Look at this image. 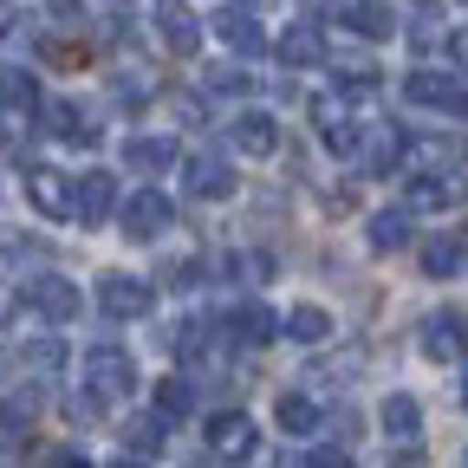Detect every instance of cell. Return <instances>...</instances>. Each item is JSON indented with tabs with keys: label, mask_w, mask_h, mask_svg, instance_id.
I'll return each mask as SVG.
<instances>
[{
	"label": "cell",
	"mask_w": 468,
	"mask_h": 468,
	"mask_svg": "<svg viewBox=\"0 0 468 468\" xmlns=\"http://www.w3.org/2000/svg\"><path fill=\"white\" fill-rule=\"evenodd\" d=\"M85 384L111 403V397H131L137 390V365H131V351L124 345H91L85 351Z\"/></svg>",
	"instance_id": "cell-1"
},
{
	"label": "cell",
	"mask_w": 468,
	"mask_h": 468,
	"mask_svg": "<svg viewBox=\"0 0 468 468\" xmlns=\"http://www.w3.org/2000/svg\"><path fill=\"white\" fill-rule=\"evenodd\" d=\"M20 306H33V313H39V319H52V325H66V319H79L85 292H79L72 280H58V273H39V280H27Z\"/></svg>",
	"instance_id": "cell-2"
},
{
	"label": "cell",
	"mask_w": 468,
	"mask_h": 468,
	"mask_svg": "<svg viewBox=\"0 0 468 468\" xmlns=\"http://www.w3.org/2000/svg\"><path fill=\"white\" fill-rule=\"evenodd\" d=\"M417 345H423V358H430V365H455V358H468V313H430Z\"/></svg>",
	"instance_id": "cell-3"
},
{
	"label": "cell",
	"mask_w": 468,
	"mask_h": 468,
	"mask_svg": "<svg viewBox=\"0 0 468 468\" xmlns=\"http://www.w3.org/2000/svg\"><path fill=\"white\" fill-rule=\"evenodd\" d=\"M208 449H215L221 462H241V455H254V449H261L254 417H248V410H215V417H208Z\"/></svg>",
	"instance_id": "cell-4"
},
{
	"label": "cell",
	"mask_w": 468,
	"mask_h": 468,
	"mask_svg": "<svg viewBox=\"0 0 468 468\" xmlns=\"http://www.w3.org/2000/svg\"><path fill=\"white\" fill-rule=\"evenodd\" d=\"M98 313L104 319H144L150 313V286L137 273H104L98 280Z\"/></svg>",
	"instance_id": "cell-5"
},
{
	"label": "cell",
	"mask_w": 468,
	"mask_h": 468,
	"mask_svg": "<svg viewBox=\"0 0 468 468\" xmlns=\"http://www.w3.org/2000/svg\"><path fill=\"white\" fill-rule=\"evenodd\" d=\"M111 208H117V176H104V169H85V176H72V221L98 228Z\"/></svg>",
	"instance_id": "cell-6"
},
{
	"label": "cell",
	"mask_w": 468,
	"mask_h": 468,
	"mask_svg": "<svg viewBox=\"0 0 468 468\" xmlns=\"http://www.w3.org/2000/svg\"><path fill=\"white\" fill-rule=\"evenodd\" d=\"M169 221H176V208H169L163 189H137L124 202V234L131 241H156V234H169Z\"/></svg>",
	"instance_id": "cell-7"
},
{
	"label": "cell",
	"mask_w": 468,
	"mask_h": 468,
	"mask_svg": "<svg viewBox=\"0 0 468 468\" xmlns=\"http://www.w3.org/2000/svg\"><path fill=\"white\" fill-rule=\"evenodd\" d=\"M403 98H410V104H430V111H462V117H468V91H462L449 72H410V79H403Z\"/></svg>",
	"instance_id": "cell-8"
},
{
	"label": "cell",
	"mask_w": 468,
	"mask_h": 468,
	"mask_svg": "<svg viewBox=\"0 0 468 468\" xmlns=\"http://www.w3.org/2000/svg\"><path fill=\"white\" fill-rule=\"evenodd\" d=\"M378 423H384V436L403 449V442H417V436H423V403L410 397V390H390V397L378 403Z\"/></svg>",
	"instance_id": "cell-9"
},
{
	"label": "cell",
	"mask_w": 468,
	"mask_h": 468,
	"mask_svg": "<svg viewBox=\"0 0 468 468\" xmlns=\"http://www.w3.org/2000/svg\"><path fill=\"white\" fill-rule=\"evenodd\" d=\"M27 196L46 221H72V183L58 169H27Z\"/></svg>",
	"instance_id": "cell-10"
},
{
	"label": "cell",
	"mask_w": 468,
	"mask_h": 468,
	"mask_svg": "<svg viewBox=\"0 0 468 468\" xmlns=\"http://www.w3.org/2000/svg\"><path fill=\"white\" fill-rule=\"evenodd\" d=\"M189 189H196L202 202H228V196H234V169H228V156L202 150V156L189 163Z\"/></svg>",
	"instance_id": "cell-11"
},
{
	"label": "cell",
	"mask_w": 468,
	"mask_h": 468,
	"mask_svg": "<svg viewBox=\"0 0 468 468\" xmlns=\"http://www.w3.org/2000/svg\"><path fill=\"white\" fill-rule=\"evenodd\" d=\"M156 33L169 39V52H196V39H202V27L183 0H156Z\"/></svg>",
	"instance_id": "cell-12"
},
{
	"label": "cell",
	"mask_w": 468,
	"mask_h": 468,
	"mask_svg": "<svg viewBox=\"0 0 468 468\" xmlns=\"http://www.w3.org/2000/svg\"><path fill=\"white\" fill-rule=\"evenodd\" d=\"M228 137H234V150H248V156H273V150H280V131H273L267 111H241Z\"/></svg>",
	"instance_id": "cell-13"
},
{
	"label": "cell",
	"mask_w": 468,
	"mask_h": 468,
	"mask_svg": "<svg viewBox=\"0 0 468 468\" xmlns=\"http://www.w3.org/2000/svg\"><path fill=\"white\" fill-rule=\"evenodd\" d=\"M319 58H325V33H319L313 20H300V27L280 39V66H292V72H300V66H319Z\"/></svg>",
	"instance_id": "cell-14"
},
{
	"label": "cell",
	"mask_w": 468,
	"mask_h": 468,
	"mask_svg": "<svg viewBox=\"0 0 468 468\" xmlns=\"http://www.w3.org/2000/svg\"><path fill=\"white\" fill-rule=\"evenodd\" d=\"M215 33H221V39H228L234 52H248V58H254V52L267 46L261 20H254V14H241V7H228V14H215Z\"/></svg>",
	"instance_id": "cell-15"
},
{
	"label": "cell",
	"mask_w": 468,
	"mask_h": 468,
	"mask_svg": "<svg viewBox=\"0 0 468 468\" xmlns=\"http://www.w3.org/2000/svg\"><path fill=\"white\" fill-rule=\"evenodd\" d=\"M124 163H131L137 176H163V169L176 163V137H131V144H124Z\"/></svg>",
	"instance_id": "cell-16"
},
{
	"label": "cell",
	"mask_w": 468,
	"mask_h": 468,
	"mask_svg": "<svg viewBox=\"0 0 468 468\" xmlns=\"http://www.w3.org/2000/svg\"><path fill=\"white\" fill-rule=\"evenodd\" d=\"M46 117H52V137H66V144H79V150H91V144H98V124H85V111H79V104L52 98V104H46Z\"/></svg>",
	"instance_id": "cell-17"
},
{
	"label": "cell",
	"mask_w": 468,
	"mask_h": 468,
	"mask_svg": "<svg viewBox=\"0 0 468 468\" xmlns=\"http://www.w3.org/2000/svg\"><path fill=\"white\" fill-rule=\"evenodd\" d=\"M345 20H351V33H358V39H390V33H397V14L384 7V0H351Z\"/></svg>",
	"instance_id": "cell-18"
},
{
	"label": "cell",
	"mask_w": 468,
	"mask_h": 468,
	"mask_svg": "<svg viewBox=\"0 0 468 468\" xmlns=\"http://www.w3.org/2000/svg\"><path fill=\"white\" fill-rule=\"evenodd\" d=\"M403 241H410V202H403V208H378V215H371V248H378V254H397Z\"/></svg>",
	"instance_id": "cell-19"
},
{
	"label": "cell",
	"mask_w": 468,
	"mask_h": 468,
	"mask_svg": "<svg viewBox=\"0 0 468 468\" xmlns=\"http://www.w3.org/2000/svg\"><path fill=\"white\" fill-rule=\"evenodd\" d=\"M286 338L292 345H325L332 338V313L325 306H292L286 313Z\"/></svg>",
	"instance_id": "cell-20"
},
{
	"label": "cell",
	"mask_w": 468,
	"mask_h": 468,
	"mask_svg": "<svg viewBox=\"0 0 468 468\" xmlns=\"http://www.w3.org/2000/svg\"><path fill=\"white\" fill-rule=\"evenodd\" d=\"M273 325H280V319H273V313H267L261 300H248L241 313H234V319H228V332H234V345H267V338H273Z\"/></svg>",
	"instance_id": "cell-21"
},
{
	"label": "cell",
	"mask_w": 468,
	"mask_h": 468,
	"mask_svg": "<svg viewBox=\"0 0 468 468\" xmlns=\"http://www.w3.org/2000/svg\"><path fill=\"white\" fill-rule=\"evenodd\" d=\"M273 417H280V430H286V436H313V430H319V403H313V397H300V390H286Z\"/></svg>",
	"instance_id": "cell-22"
},
{
	"label": "cell",
	"mask_w": 468,
	"mask_h": 468,
	"mask_svg": "<svg viewBox=\"0 0 468 468\" xmlns=\"http://www.w3.org/2000/svg\"><path fill=\"white\" fill-rule=\"evenodd\" d=\"M397 156H403V131H397V124H371L365 169H371V176H384V169H397Z\"/></svg>",
	"instance_id": "cell-23"
},
{
	"label": "cell",
	"mask_w": 468,
	"mask_h": 468,
	"mask_svg": "<svg viewBox=\"0 0 468 468\" xmlns=\"http://www.w3.org/2000/svg\"><path fill=\"white\" fill-rule=\"evenodd\" d=\"M156 410H163L169 423L196 417V384H189V378H163V384H156Z\"/></svg>",
	"instance_id": "cell-24"
},
{
	"label": "cell",
	"mask_w": 468,
	"mask_h": 468,
	"mask_svg": "<svg viewBox=\"0 0 468 468\" xmlns=\"http://www.w3.org/2000/svg\"><path fill=\"white\" fill-rule=\"evenodd\" d=\"M163 423H169L163 410H156V417H131L124 423V449L131 455H163Z\"/></svg>",
	"instance_id": "cell-25"
},
{
	"label": "cell",
	"mask_w": 468,
	"mask_h": 468,
	"mask_svg": "<svg viewBox=\"0 0 468 468\" xmlns=\"http://www.w3.org/2000/svg\"><path fill=\"white\" fill-rule=\"evenodd\" d=\"M462 261H468V254H462V241H455V234H436V241L423 248V273H430V280H449Z\"/></svg>",
	"instance_id": "cell-26"
},
{
	"label": "cell",
	"mask_w": 468,
	"mask_h": 468,
	"mask_svg": "<svg viewBox=\"0 0 468 468\" xmlns=\"http://www.w3.org/2000/svg\"><path fill=\"white\" fill-rule=\"evenodd\" d=\"M20 365H27V371H39V378H52L58 365H66V345H58V338H33V345L20 351Z\"/></svg>",
	"instance_id": "cell-27"
},
{
	"label": "cell",
	"mask_w": 468,
	"mask_h": 468,
	"mask_svg": "<svg viewBox=\"0 0 468 468\" xmlns=\"http://www.w3.org/2000/svg\"><path fill=\"white\" fill-rule=\"evenodd\" d=\"M0 98H7L14 111H33V104H39V85H33L27 72H0Z\"/></svg>",
	"instance_id": "cell-28"
},
{
	"label": "cell",
	"mask_w": 468,
	"mask_h": 468,
	"mask_svg": "<svg viewBox=\"0 0 468 468\" xmlns=\"http://www.w3.org/2000/svg\"><path fill=\"white\" fill-rule=\"evenodd\" d=\"M455 196V183H442V176H430V183H410V208H442Z\"/></svg>",
	"instance_id": "cell-29"
},
{
	"label": "cell",
	"mask_w": 468,
	"mask_h": 468,
	"mask_svg": "<svg viewBox=\"0 0 468 468\" xmlns=\"http://www.w3.org/2000/svg\"><path fill=\"white\" fill-rule=\"evenodd\" d=\"M248 79H241V66H215L208 72V91H241Z\"/></svg>",
	"instance_id": "cell-30"
},
{
	"label": "cell",
	"mask_w": 468,
	"mask_h": 468,
	"mask_svg": "<svg viewBox=\"0 0 468 468\" xmlns=\"http://www.w3.org/2000/svg\"><path fill=\"white\" fill-rule=\"evenodd\" d=\"M306 462H313V468H338V462H345V449H313Z\"/></svg>",
	"instance_id": "cell-31"
},
{
	"label": "cell",
	"mask_w": 468,
	"mask_h": 468,
	"mask_svg": "<svg viewBox=\"0 0 468 468\" xmlns=\"http://www.w3.org/2000/svg\"><path fill=\"white\" fill-rule=\"evenodd\" d=\"M449 58H455V66L468 72V33H455V39H449Z\"/></svg>",
	"instance_id": "cell-32"
},
{
	"label": "cell",
	"mask_w": 468,
	"mask_h": 468,
	"mask_svg": "<svg viewBox=\"0 0 468 468\" xmlns=\"http://www.w3.org/2000/svg\"><path fill=\"white\" fill-rule=\"evenodd\" d=\"M7 27H14V14H7V0H0V33H7Z\"/></svg>",
	"instance_id": "cell-33"
},
{
	"label": "cell",
	"mask_w": 468,
	"mask_h": 468,
	"mask_svg": "<svg viewBox=\"0 0 468 468\" xmlns=\"http://www.w3.org/2000/svg\"><path fill=\"white\" fill-rule=\"evenodd\" d=\"M462 410H468V378H462Z\"/></svg>",
	"instance_id": "cell-34"
}]
</instances>
